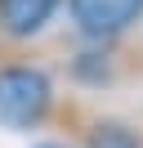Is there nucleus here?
I'll return each mask as SVG.
<instances>
[{
  "instance_id": "4",
  "label": "nucleus",
  "mask_w": 143,
  "mask_h": 148,
  "mask_svg": "<svg viewBox=\"0 0 143 148\" xmlns=\"http://www.w3.org/2000/svg\"><path fill=\"white\" fill-rule=\"evenodd\" d=\"M89 148H139V139L130 130H121V126H98V135H94Z\"/></svg>"
},
{
  "instance_id": "3",
  "label": "nucleus",
  "mask_w": 143,
  "mask_h": 148,
  "mask_svg": "<svg viewBox=\"0 0 143 148\" xmlns=\"http://www.w3.org/2000/svg\"><path fill=\"white\" fill-rule=\"evenodd\" d=\"M63 0H0V32L5 36H36L58 14Z\"/></svg>"
},
{
  "instance_id": "2",
  "label": "nucleus",
  "mask_w": 143,
  "mask_h": 148,
  "mask_svg": "<svg viewBox=\"0 0 143 148\" xmlns=\"http://www.w3.org/2000/svg\"><path fill=\"white\" fill-rule=\"evenodd\" d=\"M67 5H72V23H76L89 40L121 36L143 14V0H67Z\"/></svg>"
},
{
  "instance_id": "1",
  "label": "nucleus",
  "mask_w": 143,
  "mask_h": 148,
  "mask_svg": "<svg viewBox=\"0 0 143 148\" xmlns=\"http://www.w3.org/2000/svg\"><path fill=\"white\" fill-rule=\"evenodd\" d=\"M54 85L40 67H0V126L9 130H31L36 121L49 112Z\"/></svg>"
}]
</instances>
